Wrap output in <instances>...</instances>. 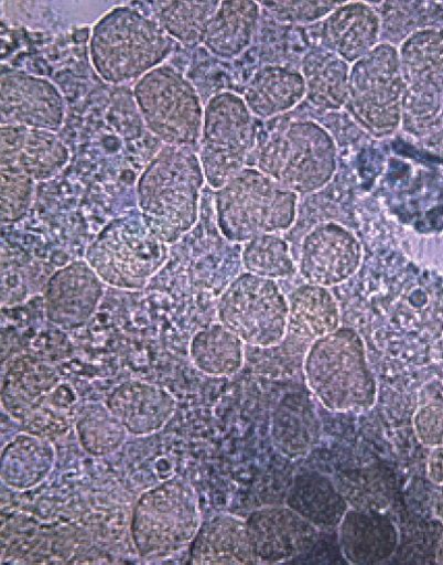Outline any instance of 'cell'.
Masks as SVG:
<instances>
[{
  "mask_svg": "<svg viewBox=\"0 0 443 565\" xmlns=\"http://www.w3.org/2000/svg\"><path fill=\"white\" fill-rule=\"evenodd\" d=\"M198 154L168 146L138 180V206L147 227L165 245L180 241L196 224L205 183Z\"/></svg>",
  "mask_w": 443,
  "mask_h": 565,
  "instance_id": "1",
  "label": "cell"
},
{
  "mask_svg": "<svg viewBox=\"0 0 443 565\" xmlns=\"http://www.w3.org/2000/svg\"><path fill=\"white\" fill-rule=\"evenodd\" d=\"M307 387L335 413H365L377 401V383L360 334L350 328L315 340L304 360Z\"/></svg>",
  "mask_w": 443,
  "mask_h": 565,
  "instance_id": "2",
  "label": "cell"
},
{
  "mask_svg": "<svg viewBox=\"0 0 443 565\" xmlns=\"http://www.w3.org/2000/svg\"><path fill=\"white\" fill-rule=\"evenodd\" d=\"M300 195L258 168L246 167L216 191L217 227L225 238L247 244L258 236L293 227Z\"/></svg>",
  "mask_w": 443,
  "mask_h": 565,
  "instance_id": "3",
  "label": "cell"
},
{
  "mask_svg": "<svg viewBox=\"0 0 443 565\" xmlns=\"http://www.w3.org/2000/svg\"><path fill=\"white\" fill-rule=\"evenodd\" d=\"M171 40L154 20L131 8H116L93 30L91 63L108 83L139 81L161 66L171 52Z\"/></svg>",
  "mask_w": 443,
  "mask_h": 565,
  "instance_id": "4",
  "label": "cell"
},
{
  "mask_svg": "<svg viewBox=\"0 0 443 565\" xmlns=\"http://www.w3.org/2000/svg\"><path fill=\"white\" fill-rule=\"evenodd\" d=\"M337 167L334 138L313 120L289 122L273 132L257 154V168L298 195L323 190Z\"/></svg>",
  "mask_w": 443,
  "mask_h": 565,
  "instance_id": "5",
  "label": "cell"
},
{
  "mask_svg": "<svg viewBox=\"0 0 443 565\" xmlns=\"http://www.w3.org/2000/svg\"><path fill=\"white\" fill-rule=\"evenodd\" d=\"M201 525L195 490L182 479H172L141 494L132 513L131 535L141 557L165 559L191 544Z\"/></svg>",
  "mask_w": 443,
  "mask_h": 565,
  "instance_id": "6",
  "label": "cell"
},
{
  "mask_svg": "<svg viewBox=\"0 0 443 565\" xmlns=\"http://www.w3.org/2000/svg\"><path fill=\"white\" fill-rule=\"evenodd\" d=\"M406 86L398 49L383 43L350 66L346 108L376 138L401 127Z\"/></svg>",
  "mask_w": 443,
  "mask_h": 565,
  "instance_id": "7",
  "label": "cell"
},
{
  "mask_svg": "<svg viewBox=\"0 0 443 565\" xmlns=\"http://www.w3.org/2000/svg\"><path fill=\"white\" fill-rule=\"evenodd\" d=\"M168 248L142 218L122 217L101 231L86 262L107 286L140 290L166 263Z\"/></svg>",
  "mask_w": 443,
  "mask_h": 565,
  "instance_id": "8",
  "label": "cell"
},
{
  "mask_svg": "<svg viewBox=\"0 0 443 565\" xmlns=\"http://www.w3.org/2000/svg\"><path fill=\"white\" fill-rule=\"evenodd\" d=\"M253 114L244 97L224 92L204 108L199 161L206 183L218 191L240 173L256 146Z\"/></svg>",
  "mask_w": 443,
  "mask_h": 565,
  "instance_id": "9",
  "label": "cell"
},
{
  "mask_svg": "<svg viewBox=\"0 0 443 565\" xmlns=\"http://www.w3.org/2000/svg\"><path fill=\"white\" fill-rule=\"evenodd\" d=\"M147 127L168 146L192 147L201 140L204 108L193 85L176 70L161 65L133 89Z\"/></svg>",
  "mask_w": 443,
  "mask_h": 565,
  "instance_id": "10",
  "label": "cell"
},
{
  "mask_svg": "<svg viewBox=\"0 0 443 565\" xmlns=\"http://www.w3.org/2000/svg\"><path fill=\"white\" fill-rule=\"evenodd\" d=\"M217 317L246 344L270 348L289 332L290 303L277 280L245 273L220 296Z\"/></svg>",
  "mask_w": 443,
  "mask_h": 565,
  "instance_id": "11",
  "label": "cell"
},
{
  "mask_svg": "<svg viewBox=\"0 0 443 565\" xmlns=\"http://www.w3.org/2000/svg\"><path fill=\"white\" fill-rule=\"evenodd\" d=\"M398 52L406 86L401 126L412 131L436 111L437 96L443 92V35L415 32Z\"/></svg>",
  "mask_w": 443,
  "mask_h": 565,
  "instance_id": "12",
  "label": "cell"
},
{
  "mask_svg": "<svg viewBox=\"0 0 443 565\" xmlns=\"http://www.w3.org/2000/svg\"><path fill=\"white\" fill-rule=\"evenodd\" d=\"M363 257L352 231L335 222L322 223L303 239L299 271L307 284L331 288L355 276Z\"/></svg>",
  "mask_w": 443,
  "mask_h": 565,
  "instance_id": "13",
  "label": "cell"
},
{
  "mask_svg": "<svg viewBox=\"0 0 443 565\" xmlns=\"http://www.w3.org/2000/svg\"><path fill=\"white\" fill-rule=\"evenodd\" d=\"M66 106L48 79L19 71L3 72L0 79L2 126H22L56 131L63 126Z\"/></svg>",
  "mask_w": 443,
  "mask_h": 565,
  "instance_id": "14",
  "label": "cell"
},
{
  "mask_svg": "<svg viewBox=\"0 0 443 565\" xmlns=\"http://www.w3.org/2000/svg\"><path fill=\"white\" fill-rule=\"evenodd\" d=\"M246 521L258 564L292 559L310 550L320 535L316 525L290 507L264 508Z\"/></svg>",
  "mask_w": 443,
  "mask_h": 565,
  "instance_id": "15",
  "label": "cell"
},
{
  "mask_svg": "<svg viewBox=\"0 0 443 565\" xmlns=\"http://www.w3.org/2000/svg\"><path fill=\"white\" fill-rule=\"evenodd\" d=\"M105 285L86 260L62 268L45 288L48 320L68 330L84 326L97 311L105 295Z\"/></svg>",
  "mask_w": 443,
  "mask_h": 565,
  "instance_id": "16",
  "label": "cell"
},
{
  "mask_svg": "<svg viewBox=\"0 0 443 565\" xmlns=\"http://www.w3.org/2000/svg\"><path fill=\"white\" fill-rule=\"evenodd\" d=\"M69 158L68 148L53 131L22 126L0 128V170L43 181L55 177Z\"/></svg>",
  "mask_w": 443,
  "mask_h": 565,
  "instance_id": "17",
  "label": "cell"
},
{
  "mask_svg": "<svg viewBox=\"0 0 443 565\" xmlns=\"http://www.w3.org/2000/svg\"><path fill=\"white\" fill-rule=\"evenodd\" d=\"M105 405L128 434L136 437L150 436L163 429L176 409V402L169 392L141 381L117 386Z\"/></svg>",
  "mask_w": 443,
  "mask_h": 565,
  "instance_id": "18",
  "label": "cell"
},
{
  "mask_svg": "<svg viewBox=\"0 0 443 565\" xmlns=\"http://www.w3.org/2000/svg\"><path fill=\"white\" fill-rule=\"evenodd\" d=\"M381 23L376 11L363 2L343 3L323 23L325 49L350 66L379 42Z\"/></svg>",
  "mask_w": 443,
  "mask_h": 565,
  "instance_id": "19",
  "label": "cell"
},
{
  "mask_svg": "<svg viewBox=\"0 0 443 565\" xmlns=\"http://www.w3.org/2000/svg\"><path fill=\"white\" fill-rule=\"evenodd\" d=\"M191 545L196 564H258L247 521L235 515L220 514L201 525Z\"/></svg>",
  "mask_w": 443,
  "mask_h": 565,
  "instance_id": "20",
  "label": "cell"
},
{
  "mask_svg": "<svg viewBox=\"0 0 443 565\" xmlns=\"http://www.w3.org/2000/svg\"><path fill=\"white\" fill-rule=\"evenodd\" d=\"M339 526L343 552L355 564L389 557L398 542L396 526L377 510L347 511Z\"/></svg>",
  "mask_w": 443,
  "mask_h": 565,
  "instance_id": "21",
  "label": "cell"
},
{
  "mask_svg": "<svg viewBox=\"0 0 443 565\" xmlns=\"http://www.w3.org/2000/svg\"><path fill=\"white\" fill-rule=\"evenodd\" d=\"M260 7L257 2H220L201 43L219 58H237L255 40L260 21Z\"/></svg>",
  "mask_w": 443,
  "mask_h": 565,
  "instance_id": "22",
  "label": "cell"
},
{
  "mask_svg": "<svg viewBox=\"0 0 443 565\" xmlns=\"http://www.w3.org/2000/svg\"><path fill=\"white\" fill-rule=\"evenodd\" d=\"M306 97L301 72L283 65H268L248 85L245 102L253 116L262 119L283 115Z\"/></svg>",
  "mask_w": 443,
  "mask_h": 565,
  "instance_id": "23",
  "label": "cell"
},
{
  "mask_svg": "<svg viewBox=\"0 0 443 565\" xmlns=\"http://www.w3.org/2000/svg\"><path fill=\"white\" fill-rule=\"evenodd\" d=\"M60 383L54 367L44 361L22 355L9 364L3 382V404L9 413L28 414L39 408Z\"/></svg>",
  "mask_w": 443,
  "mask_h": 565,
  "instance_id": "24",
  "label": "cell"
},
{
  "mask_svg": "<svg viewBox=\"0 0 443 565\" xmlns=\"http://www.w3.org/2000/svg\"><path fill=\"white\" fill-rule=\"evenodd\" d=\"M306 98L320 110L333 111L346 107L350 65L327 49L305 55L301 71Z\"/></svg>",
  "mask_w": 443,
  "mask_h": 565,
  "instance_id": "25",
  "label": "cell"
},
{
  "mask_svg": "<svg viewBox=\"0 0 443 565\" xmlns=\"http://www.w3.org/2000/svg\"><path fill=\"white\" fill-rule=\"evenodd\" d=\"M289 331L311 344L341 328L339 306L329 288L305 284L289 298Z\"/></svg>",
  "mask_w": 443,
  "mask_h": 565,
  "instance_id": "26",
  "label": "cell"
},
{
  "mask_svg": "<svg viewBox=\"0 0 443 565\" xmlns=\"http://www.w3.org/2000/svg\"><path fill=\"white\" fill-rule=\"evenodd\" d=\"M245 342L226 326L213 323L198 330L190 342L194 366L210 376H231L245 364Z\"/></svg>",
  "mask_w": 443,
  "mask_h": 565,
  "instance_id": "27",
  "label": "cell"
},
{
  "mask_svg": "<svg viewBox=\"0 0 443 565\" xmlns=\"http://www.w3.org/2000/svg\"><path fill=\"white\" fill-rule=\"evenodd\" d=\"M55 465V449L43 439L22 434L2 456V478L11 488L29 490L42 483Z\"/></svg>",
  "mask_w": 443,
  "mask_h": 565,
  "instance_id": "28",
  "label": "cell"
},
{
  "mask_svg": "<svg viewBox=\"0 0 443 565\" xmlns=\"http://www.w3.org/2000/svg\"><path fill=\"white\" fill-rule=\"evenodd\" d=\"M289 507L318 526L339 525L348 503L338 488L323 477L298 478L289 498Z\"/></svg>",
  "mask_w": 443,
  "mask_h": 565,
  "instance_id": "29",
  "label": "cell"
},
{
  "mask_svg": "<svg viewBox=\"0 0 443 565\" xmlns=\"http://www.w3.org/2000/svg\"><path fill=\"white\" fill-rule=\"evenodd\" d=\"M220 2H156L155 22L182 44L201 43Z\"/></svg>",
  "mask_w": 443,
  "mask_h": 565,
  "instance_id": "30",
  "label": "cell"
},
{
  "mask_svg": "<svg viewBox=\"0 0 443 565\" xmlns=\"http://www.w3.org/2000/svg\"><path fill=\"white\" fill-rule=\"evenodd\" d=\"M242 263L246 273L272 280L293 277L295 265L289 243L279 234H266L245 244Z\"/></svg>",
  "mask_w": 443,
  "mask_h": 565,
  "instance_id": "31",
  "label": "cell"
},
{
  "mask_svg": "<svg viewBox=\"0 0 443 565\" xmlns=\"http://www.w3.org/2000/svg\"><path fill=\"white\" fill-rule=\"evenodd\" d=\"M77 435L83 448L93 456H107L126 441L128 431L106 405L88 407L79 417Z\"/></svg>",
  "mask_w": 443,
  "mask_h": 565,
  "instance_id": "32",
  "label": "cell"
},
{
  "mask_svg": "<svg viewBox=\"0 0 443 565\" xmlns=\"http://www.w3.org/2000/svg\"><path fill=\"white\" fill-rule=\"evenodd\" d=\"M35 192V181L30 177L0 170V212L3 224L22 221L29 213Z\"/></svg>",
  "mask_w": 443,
  "mask_h": 565,
  "instance_id": "33",
  "label": "cell"
},
{
  "mask_svg": "<svg viewBox=\"0 0 443 565\" xmlns=\"http://www.w3.org/2000/svg\"><path fill=\"white\" fill-rule=\"evenodd\" d=\"M273 436L279 449L291 458L306 455L318 441L321 426L302 416L275 418Z\"/></svg>",
  "mask_w": 443,
  "mask_h": 565,
  "instance_id": "34",
  "label": "cell"
},
{
  "mask_svg": "<svg viewBox=\"0 0 443 565\" xmlns=\"http://www.w3.org/2000/svg\"><path fill=\"white\" fill-rule=\"evenodd\" d=\"M343 3L339 2H262L267 11L280 23L311 24L325 20Z\"/></svg>",
  "mask_w": 443,
  "mask_h": 565,
  "instance_id": "35",
  "label": "cell"
},
{
  "mask_svg": "<svg viewBox=\"0 0 443 565\" xmlns=\"http://www.w3.org/2000/svg\"><path fill=\"white\" fill-rule=\"evenodd\" d=\"M418 440L429 448L443 447V399H434L420 407L413 416Z\"/></svg>",
  "mask_w": 443,
  "mask_h": 565,
  "instance_id": "36",
  "label": "cell"
},
{
  "mask_svg": "<svg viewBox=\"0 0 443 565\" xmlns=\"http://www.w3.org/2000/svg\"><path fill=\"white\" fill-rule=\"evenodd\" d=\"M426 473L433 483L443 484V447L432 449L428 458Z\"/></svg>",
  "mask_w": 443,
  "mask_h": 565,
  "instance_id": "37",
  "label": "cell"
},
{
  "mask_svg": "<svg viewBox=\"0 0 443 565\" xmlns=\"http://www.w3.org/2000/svg\"><path fill=\"white\" fill-rule=\"evenodd\" d=\"M434 515L443 523V484L440 486V489L436 493L434 504H433Z\"/></svg>",
  "mask_w": 443,
  "mask_h": 565,
  "instance_id": "38",
  "label": "cell"
},
{
  "mask_svg": "<svg viewBox=\"0 0 443 565\" xmlns=\"http://www.w3.org/2000/svg\"><path fill=\"white\" fill-rule=\"evenodd\" d=\"M436 562L439 564H443V536L440 540L437 550H436Z\"/></svg>",
  "mask_w": 443,
  "mask_h": 565,
  "instance_id": "39",
  "label": "cell"
}]
</instances>
